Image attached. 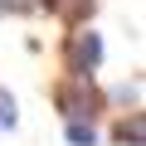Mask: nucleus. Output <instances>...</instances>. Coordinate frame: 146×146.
<instances>
[{
  "label": "nucleus",
  "mask_w": 146,
  "mask_h": 146,
  "mask_svg": "<svg viewBox=\"0 0 146 146\" xmlns=\"http://www.w3.org/2000/svg\"><path fill=\"white\" fill-rule=\"evenodd\" d=\"M68 63H73V73H78V78H88V73L102 63V39H98L93 29L73 34V44H68Z\"/></svg>",
  "instance_id": "nucleus-1"
},
{
  "label": "nucleus",
  "mask_w": 146,
  "mask_h": 146,
  "mask_svg": "<svg viewBox=\"0 0 146 146\" xmlns=\"http://www.w3.org/2000/svg\"><path fill=\"white\" fill-rule=\"evenodd\" d=\"M58 107L73 117V122H83L93 107H98V98H93V88H88V78H73L68 88H58Z\"/></svg>",
  "instance_id": "nucleus-2"
},
{
  "label": "nucleus",
  "mask_w": 146,
  "mask_h": 146,
  "mask_svg": "<svg viewBox=\"0 0 146 146\" xmlns=\"http://www.w3.org/2000/svg\"><path fill=\"white\" fill-rule=\"evenodd\" d=\"M141 136H146V122H141V112H131V117L117 127V141H122V146H141Z\"/></svg>",
  "instance_id": "nucleus-3"
},
{
  "label": "nucleus",
  "mask_w": 146,
  "mask_h": 146,
  "mask_svg": "<svg viewBox=\"0 0 146 146\" xmlns=\"http://www.w3.org/2000/svg\"><path fill=\"white\" fill-rule=\"evenodd\" d=\"M54 10L63 20H83V15H93V0H54Z\"/></svg>",
  "instance_id": "nucleus-4"
},
{
  "label": "nucleus",
  "mask_w": 146,
  "mask_h": 146,
  "mask_svg": "<svg viewBox=\"0 0 146 146\" xmlns=\"http://www.w3.org/2000/svg\"><path fill=\"white\" fill-rule=\"evenodd\" d=\"M68 141H73V146H93V141H98L93 122H68Z\"/></svg>",
  "instance_id": "nucleus-5"
},
{
  "label": "nucleus",
  "mask_w": 146,
  "mask_h": 146,
  "mask_svg": "<svg viewBox=\"0 0 146 146\" xmlns=\"http://www.w3.org/2000/svg\"><path fill=\"white\" fill-rule=\"evenodd\" d=\"M0 127H15V98L0 88Z\"/></svg>",
  "instance_id": "nucleus-6"
}]
</instances>
